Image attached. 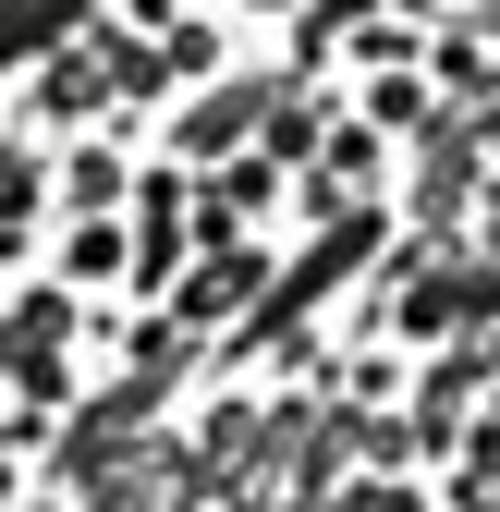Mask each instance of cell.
<instances>
[{
    "mask_svg": "<svg viewBox=\"0 0 500 512\" xmlns=\"http://www.w3.org/2000/svg\"><path fill=\"white\" fill-rule=\"evenodd\" d=\"M74 13H86V0H0V74H13L25 49H49L61 25H74Z\"/></svg>",
    "mask_w": 500,
    "mask_h": 512,
    "instance_id": "6da1fadb",
    "label": "cell"
}]
</instances>
